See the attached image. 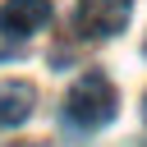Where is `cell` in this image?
I'll return each mask as SVG.
<instances>
[{"label": "cell", "mask_w": 147, "mask_h": 147, "mask_svg": "<svg viewBox=\"0 0 147 147\" xmlns=\"http://www.w3.org/2000/svg\"><path fill=\"white\" fill-rule=\"evenodd\" d=\"M115 110H119V96H115V83L106 78V74H83L74 87H69V96H64V115L78 124V129H101V124H110L115 119Z\"/></svg>", "instance_id": "obj_1"}, {"label": "cell", "mask_w": 147, "mask_h": 147, "mask_svg": "<svg viewBox=\"0 0 147 147\" xmlns=\"http://www.w3.org/2000/svg\"><path fill=\"white\" fill-rule=\"evenodd\" d=\"M18 147H23V142H18Z\"/></svg>", "instance_id": "obj_5"}, {"label": "cell", "mask_w": 147, "mask_h": 147, "mask_svg": "<svg viewBox=\"0 0 147 147\" xmlns=\"http://www.w3.org/2000/svg\"><path fill=\"white\" fill-rule=\"evenodd\" d=\"M32 106H37V87L28 78H5L0 83V129L23 124L32 115Z\"/></svg>", "instance_id": "obj_4"}, {"label": "cell", "mask_w": 147, "mask_h": 147, "mask_svg": "<svg viewBox=\"0 0 147 147\" xmlns=\"http://www.w3.org/2000/svg\"><path fill=\"white\" fill-rule=\"evenodd\" d=\"M133 0H78V32L83 37H115L124 32Z\"/></svg>", "instance_id": "obj_2"}, {"label": "cell", "mask_w": 147, "mask_h": 147, "mask_svg": "<svg viewBox=\"0 0 147 147\" xmlns=\"http://www.w3.org/2000/svg\"><path fill=\"white\" fill-rule=\"evenodd\" d=\"M51 0H5L0 5V28L9 37H28V32H41L51 23Z\"/></svg>", "instance_id": "obj_3"}]
</instances>
